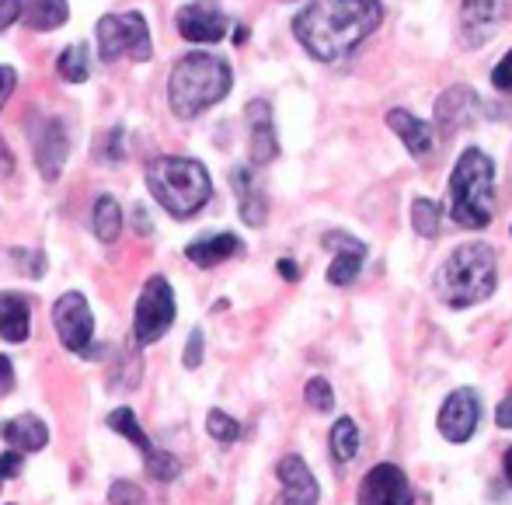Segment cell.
Instances as JSON below:
<instances>
[{
	"label": "cell",
	"instance_id": "21",
	"mask_svg": "<svg viewBox=\"0 0 512 505\" xmlns=\"http://www.w3.org/2000/svg\"><path fill=\"white\" fill-rule=\"evenodd\" d=\"M32 331V310H28V300L14 290L0 293V338L11 345H21Z\"/></svg>",
	"mask_w": 512,
	"mask_h": 505
},
{
	"label": "cell",
	"instance_id": "30",
	"mask_svg": "<svg viewBox=\"0 0 512 505\" xmlns=\"http://www.w3.org/2000/svg\"><path fill=\"white\" fill-rule=\"evenodd\" d=\"M304 398L314 411H331V404H335V394H331V384L324 377H314L310 384L304 387Z\"/></svg>",
	"mask_w": 512,
	"mask_h": 505
},
{
	"label": "cell",
	"instance_id": "24",
	"mask_svg": "<svg viewBox=\"0 0 512 505\" xmlns=\"http://www.w3.org/2000/svg\"><path fill=\"white\" fill-rule=\"evenodd\" d=\"M91 230H95V237L102 244H115L122 234V206L115 196H108V192H102V196L95 199V209H91Z\"/></svg>",
	"mask_w": 512,
	"mask_h": 505
},
{
	"label": "cell",
	"instance_id": "37",
	"mask_svg": "<svg viewBox=\"0 0 512 505\" xmlns=\"http://www.w3.org/2000/svg\"><path fill=\"white\" fill-rule=\"evenodd\" d=\"M14 391V363L7 356H0V398Z\"/></svg>",
	"mask_w": 512,
	"mask_h": 505
},
{
	"label": "cell",
	"instance_id": "20",
	"mask_svg": "<svg viewBox=\"0 0 512 505\" xmlns=\"http://www.w3.org/2000/svg\"><path fill=\"white\" fill-rule=\"evenodd\" d=\"M230 185H234V192H237V209H241V220L248 223V227H262L265 216H269V199H265L262 189L255 185V175L237 164V168L230 171Z\"/></svg>",
	"mask_w": 512,
	"mask_h": 505
},
{
	"label": "cell",
	"instance_id": "33",
	"mask_svg": "<svg viewBox=\"0 0 512 505\" xmlns=\"http://www.w3.org/2000/svg\"><path fill=\"white\" fill-rule=\"evenodd\" d=\"M492 84L499 91H506V95H512V49L499 60V67L492 70Z\"/></svg>",
	"mask_w": 512,
	"mask_h": 505
},
{
	"label": "cell",
	"instance_id": "44",
	"mask_svg": "<svg viewBox=\"0 0 512 505\" xmlns=\"http://www.w3.org/2000/svg\"><path fill=\"white\" fill-rule=\"evenodd\" d=\"M0 488H4V478H0Z\"/></svg>",
	"mask_w": 512,
	"mask_h": 505
},
{
	"label": "cell",
	"instance_id": "14",
	"mask_svg": "<svg viewBox=\"0 0 512 505\" xmlns=\"http://www.w3.org/2000/svg\"><path fill=\"white\" fill-rule=\"evenodd\" d=\"M478 398H474V391H453L450 398H446L443 411H439V432H443L450 443H467V439L474 436V429H478Z\"/></svg>",
	"mask_w": 512,
	"mask_h": 505
},
{
	"label": "cell",
	"instance_id": "32",
	"mask_svg": "<svg viewBox=\"0 0 512 505\" xmlns=\"http://www.w3.org/2000/svg\"><path fill=\"white\" fill-rule=\"evenodd\" d=\"M108 502L112 505H143V488L133 481H115L108 485Z\"/></svg>",
	"mask_w": 512,
	"mask_h": 505
},
{
	"label": "cell",
	"instance_id": "10",
	"mask_svg": "<svg viewBox=\"0 0 512 505\" xmlns=\"http://www.w3.org/2000/svg\"><path fill=\"white\" fill-rule=\"evenodd\" d=\"M32 143H35V164H39L42 178L56 182L63 175V164H67L70 154L67 126L60 119H39L32 129Z\"/></svg>",
	"mask_w": 512,
	"mask_h": 505
},
{
	"label": "cell",
	"instance_id": "43",
	"mask_svg": "<svg viewBox=\"0 0 512 505\" xmlns=\"http://www.w3.org/2000/svg\"><path fill=\"white\" fill-rule=\"evenodd\" d=\"M244 39H248V28H237V32H234V42H237V46H241Z\"/></svg>",
	"mask_w": 512,
	"mask_h": 505
},
{
	"label": "cell",
	"instance_id": "34",
	"mask_svg": "<svg viewBox=\"0 0 512 505\" xmlns=\"http://www.w3.org/2000/svg\"><path fill=\"white\" fill-rule=\"evenodd\" d=\"M18 474H21V453L18 450H4V453H0V478L11 481V478H18Z\"/></svg>",
	"mask_w": 512,
	"mask_h": 505
},
{
	"label": "cell",
	"instance_id": "5",
	"mask_svg": "<svg viewBox=\"0 0 512 505\" xmlns=\"http://www.w3.org/2000/svg\"><path fill=\"white\" fill-rule=\"evenodd\" d=\"M495 213V164L478 147L457 157L450 175V216L460 227H488Z\"/></svg>",
	"mask_w": 512,
	"mask_h": 505
},
{
	"label": "cell",
	"instance_id": "11",
	"mask_svg": "<svg viewBox=\"0 0 512 505\" xmlns=\"http://www.w3.org/2000/svg\"><path fill=\"white\" fill-rule=\"evenodd\" d=\"M359 505H411L408 478L398 464H377L359 485Z\"/></svg>",
	"mask_w": 512,
	"mask_h": 505
},
{
	"label": "cell",
	"instance_id": "15",
	"mask_svg": "<svg viewBox=\"0 0 512 505\" xmlns=\"http://www.w3.org/2000/svg\"><path fill=\"white\" fill-rule=\"evenodd\" d=\"M502 18V0H460V39L467 49L481 46L495 35Z\"/></svg>",
	"mask_w": 512,
	"mask_h": 505
},
{
	"label": "cell",
	"instance_id": "42",
	"mask_svg": "<svg viewBox=\"0 0 512 505\" xmlns=\"http://www.w3.org/2000/svg\"><path fill=\"white\" fill-rule=\"evenodd\" d=\"M502 467H506V478L512 481V446L506 450V460H502Z\"/></svg>",
	"mask_w": 512,
	"mask_h": 505
},
{
	"label": "cell",
	"instance_id": "23",
	"mask_svg": "<svg viewBox=\"0 0 512 505\" xmlns=\"http://www.w3.org/2000/svg\"><path fill=\"white\" fill-rule=\"evenodd\" d=\"M70 4L67 0H21V21L32 32H53V28L67 25Z\"/></svg>",
	"mask_w": 512,
	"mask_h": 505
},
{
	"label": "cell",
	"instance_id": "1",
	"mask_svg": "<svg viewBox=\"0 0 512 505\" xmlns=\"http://www.w3.org/2000/svg\"><path fill=\"white\" fill-rule=\"evenodd\" d=\"M384 21L380 0H310L293 18V35L314 60L335 63L359 49Z\"/></svg>",
	"mask_w": 512,
	"mask_h": 505
},
{
	"label": "cell",
	"instance_id": "29",
	"mask_svg": "<svg viewBox=\"0 0 512 505\" xmlns=\"http://www.w3.org/2000/svg\"><path fill=\"white\" fill-rule=\"evenodd\" d=\"M11 262H14V269H18L21 276H28V279H42V276H46V269H49L46 255H42L39 248H32V251H28V248H14L11 251Z\"/></svg>",
	"mask_w": 512,
	"mask_h": 505
},
{
	"label": "cell",
	"instance_id": "3",
	"mask_svg": "<svg viewBox=\"0 0 512 505\" xmlns=\"http://www.w3.org/2000/svg\"><path fill=\"white\" fill-rule=\"evenodd\" d=\"M147 189L161 202L164 213H171L175 220H189L213 199V178H209L206 164L192 161V157L164 154L147 164Z\"/></svg>",
	"mask_w": 512,
	"mask_h": 505
},
{
	"label": "cell",
	"instance_id": "18",
	"mask_svg": "<svg viewBox=\"0 0 512 505\" xmlns=\"http://www.w3.org/2000/svg\"><path fill=\"white\" fill-rule=\"evenodd\" d=\"M0 439H4L11 450H18L21 457L25 453H39L46 450L49 443V429L42 418L35 415H18V418H7L4 425H0Z\"/></svg>",
	"mask_w": 512,
	"mask_h": 505
},
{
	"label": "cell",
	"instance_id": "17",
	"mask_svg": "<svg viewBox=\"0 0 512 505\" xmlns=\"http://www.w3.org/2000/svg\"><path fill=\"white\" fill-rule=\"evenodd\" d=\"M324 248H338L335 262H331V269H328V283L331 286H349L366 262V244L335 230V234H324Z\"/></svg>",
	"mask_w": 512,
	"mask_h": 505
},
{
	"label": "cell",
	"instance_id": "2",
	"mask_svg": "<svg viewBox=\"0 0 512 505\" xmlns=\"http://www.w3.org/2000/svg\"><path fill=\"white\" fill-rule=\"evenodd\" d=\"M230 63L213 53H189L171 67L168 77V105L178 119H196L206 108L230 95Z\"/></svg>",
	"mask_w": 512,
	"mask_h": 505
},
{
	"label": "cell",
	"instance_id": "41",
	"mask_svg": "<svg viewBox=\"0 0 512 505\" xmlns=\"http://www.w3.org/2000/svg\"><path fill=\"white\" fill-rule=\"evenodd\" d=\"M279 272H283L286 279H297V276H300V269L290 262V258H283V262H279Z\"/></svg>",
	"mask_w": 512,
	"mask_h": 505
},
{
	"label": "cell",
	"instance_id": "9",
	"mask_svg": "<svg viewBox=\"0 0 512 505\" xmlns=\"http://www.w3.org/2000/svg\"><path fill=\"white\" fill-rule=\"evenodd\" d=\"M108 429L119 432V436H126L129 443L140 450L143 464H147V474L157 481H175L178 474H182V464H178V457H171V453L157 450L154 439L143 432V425L136 422V411L133 408H115L112 415H108Z\"/></svg>",
	"mask_w": 512,
	"mask_h": 505
},
{
	"label": "cell",
	"instance_id": "6",
	"mask_svg": "<svg viewBox=\"0 0 512 505\" xmlns=\"http://www.w3.org/2000/svg\"><path fill=\"white\" fill-rule=\"evenodd\" d=\"M98 56L108 63L129 60L136 63H147L154 56V42H150V28L147 18L140 11H112L105 18H98Z\"/></svg>",
	"mask_w": 512,
	"mask_h": 505
},
{
	"label": "cell",
	"instance_id": "19",
	"mask_svg": "<svg viewBox=\"0 0 512 505\" xmlns=\"http://www.w3.org/2000/svg\"><path fill=\"white\" fill-rule=\"evenodd\" d=\"M244 251V244H241V237L237 234H203V237H196V241L185 248V258H189L192 265H199V269H213V265H220V262H227V258H234V255H241Z\"/></svg>",
	"mask_w": 512,
	"mask_h": 505
},
{
	"label": "cell",
	"instance_id": "40",
	"mask_svg": "<svg viewBox=\"0 0 512 505\" xmlns=\"http://www.w3.org/2000/svg\"><path fill=\"white\" fill-rule=\"evenodd\" d=\"M150 230H154L150 227V216L143 209H136V234H150Z\"/></svg>",
	"mask_w": 512,
	"mask_h": 505
},
{
	"label": "cell",
	"instance_id": "31",
	"mask_svg": "<svg viewBox=\"0 0 512 505\" xmlns=\"http://www.w3.org/2000/svg\"><path fill=\"white\" fill-rule=\"evenodd\" d=\"M203 356H206V335L199 328H192L189 342H185V352H182L185 370H199V366H203Z\"/></svg>",
	"mask_w": 512,
	"mask_h": 505
},
{
	"label": "cell",
	"instance_id": "8",
	"mask_svg": "<svg viewBox=\"0 0 512 505\" xmlns=\"http://www.w3.org/2000/svg\"><path fill=\"white\" fill-rule=\"evenodd\" d=\"M53 328L60 335L63 349H70L74 356L98 359L102 352L95 349V314L84 293L70 290L53 303Z\"/></svg>",
	"mask_w": 512,
	"mask_h": 505
},
{
	"label": "cell",
	"instance_id": "28",
	"mask_svg": "<svg viewBox=\"0 0 512 505\" xmlns=\"http://www.w3.org/2000/svg\"><path fill=\"white\" fill-rule=\"evenodd\" d=\"M206 432L216 439V443H234V439L241 436V422H237V418H230L227 411L213 408L206 415Z\"/></svg>",
	"mask_w": 512,
	"mask_h": 505
},
{
	"label": "cell",
	"instance_id": "39",
	"mask_svg": "<svg viewBox=\"0 0 512 505\" xmlns=\"http://www.w3.org/2000/svg\"><path fill=\"white\" fill-rule=\"evenodd\" d=\"M14 171V157H11V150L4 147V140H0V175H11Z\"/></svg>",
	"mask_w": 512,
	"mask_h": 505
},
{
	"label": "cell",
	"instance_id": "22",
	"mask_svg": "<svg viewBox=\"0 0 512 505\" xmlns=\"http://www.w3.org/2000/svg\"><path fill=\"white\" fill-rule=\"evenodd\" d=\"M387 126L405 140V147L415 157H425L432 150V126L422 119H415V115L405 112V108H391V112H387Z\"/></svg>",
	"mask_w": 512,
	"mask_h": 505
},
{
	"label": "cell",
	"instance_id": "13",
	"mask_svg": "<svg viewBox=\"0 0 512 505\" xmlns=\"http://www.w3.org/2000/svg\"><path fill=\"white\" fill-rule=\"evenodd\" d=\"M276 478H279V485H283V492H279V499L272 505H317L321 488H317V481H314V474H310V467L304 464V457H297V453L283 457L276 467Z\"/></svg>",
	"mask_w": 512,
	"mask_h": 505
},
{
	"label": "cell",
	"instance_id": "27",
	"mask_svg": "<svg viewBox=\"0 0 512 505\" xmlns=\"http://www.w3.org/2000/svg\"><path fill=\"white\" fill-rule=\"evenodd\" d=\"M411 223H415V230L422 237H436V230H439V206L432 199L418 196L415 202H411Z\"/></svg>",
	"mask_w": 512,
	"mask_h": 505
},
{
	"label": "cell",
	"instance_id": "25",
	"mask_svg": "<svg viewBox=\"0 0 512 505\" xmlns=\"http://www.w3.org/2000/svg\"><path fill=\"white\" fill-rule=\"evenodd\" d=\"M56 70H60L63 81L70 84H84L91 77V49L88 42H74V46H67L60 53V60H56Z\"/></svg>",
	"mask_w": 512,
	"mask_h": 505
},
{
	"label": "cell",
	"instance_id": "36",
	"mask_svg": "<svg viewBox=\"0 0 512 505\" xmlns=\"http://www.w3.org/2000/svg\"><path fill=\"white\" fill-rule=\"evenodd\" d=\"M14 88H18V74H14V67H0V108L7 105V98L14 95Z\"/></svg>",
	"mask_w": 512,
	"mask_h": 505
},
{
	"label": "cell",
	"instance_id": "4",
	"mask_svg": "<svg viewBox=\"0 0 512 505\" xmlns=\"http://www.w3.org/2000/svg\"><path fill=\"white\" fill-rule=\"evenodd\" d=\"M436 297L446 307H474L495 290V251L488 244H460L450 258L436 269Z\"/></svg>",
	"mask_w": 512,
	"mask_h": 505
},
{
	"label": "cell",
	"instance_id": "12",
	"mask_svg": "<svg viewBox=\"0 0 512 505\" xmlns=\"http://www.w3.org/2000/svg\"><path fill=\"white\" fill-rule=\"evenodd\" d=\"M178 35L189 42H199V46H209V42H220L227 35V14L213 4H203V0H192L182 11L175 14Z\"/></svg>",
	"mask_w": 512,
	"mask_h": 505
},
{
	"label": "cell",
	"instance_id": "26",
	"mask_svg": "<svg viewBox=\"0 0 512 505\" xmlns=\"http://www.w3.org/2000/svg\"><path fill=\"white\" fill-rule=\"evenodd\" d=\"M331 453H335L338 464H349L359 453V429L352 418H338V422L331 425Z\"/></svg>",
	"mask_w": 512,
	"mask_h": 505
},
{
	"label": "cell",
	"instance_id": "35",
	"mask_svg": "<svg viewBox=\"0 0 512 505\" xmlns=\"http://www.w3.org/2000/svg\"><path fill=\"white\" fill-rule=\"evenodd\" d=\"M14 21H21V0H0V35H4Z\"/></svg>",
	"mask_w": 512,
	"mask_h": 505
},
{
	"label": "cell",
	"instance_id": "38",
	"mask_svg": "<svg viewBox=\"0 0 512 505\" xmlns=\"http://www.w3.org/2000/svg\"><path fill=\"white\" fill-rule=\"evenodd\" d=\"M495 418H499L502 429H512V394H509L506 401L499 404V411H495Z\"/></svg>",
	"mask_w": 512,
	"mask_h": 505
},
{
	"label": "cell",
	"instance_id": "7",
	"mask_svg": "<svg viewBox=\"0 0 512 505\" xmlns=\"http://www.w3.org/2000/svg\"><path fill=\"white\" fill-rule=\"evenodd\" d=\"M178 317V303L175 290L164 276H150L143 283V293L136 300V314H133V338L136 345H154L168 335V328Z\"/></svg>",
	"mask_w": 512,
	"mask_h": 505
},
{
	"label": "cell",
	"instance_id": "16",
	"mask_svg": "<svg viewBox=\"0 0 512 505\" xmlns=\"http://www.w3.org/2000/svg\"><path fill=\"white\" fill-rule=\"evenodd\" d=\"M244 115H248V126H251V147H248L251 150V164H255V168L272 164L279 157V136H276V126H272L269 101H262V98L248 101Z\"/></svg>",
	"mask_w": 512,
	"mask_h": 505
}]
</instances>
